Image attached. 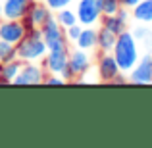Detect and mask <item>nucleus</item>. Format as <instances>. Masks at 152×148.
Returning <instances> with one entry per match:
<instances>
[{
  "label": "nucleus",
  "instance_id": "obj_1",
  "mask_svg": "<svg viewBox=\"0 0 152 148\" xmlns=\"http://www.w3.org/2000/svg\"><path fill=\"white\" fill-rule=\"evenodd\" d=\"M112 54H114L115 62H118L119 69H121L123 73H129V71L133 69V66L139 62L141 54H139L137 39L133 37V33H131V31H127V29H125L123 33H119V35H118Z\"/></svg>",
  "mask_w": 152,
  "mask_h": 148
},
{
  "label": "nucleus",
  "instance_id": "obj_2",
  "mask_svg": "<svg viewBox=\"0 0 152 148\" xmlns=\"http://www.w3.org/2000/svg\"><path fill=\"white\" fill-rule=\"evenodd\" d=\"M18 60H21L23 63L27 62H42L46 56V42L42 41V35L41 29H31L27 31V35L18 42Z\"/></svg>",
  "mask_w": 152,
  "mask_h": 148
},
{
  "label": "nucleus",
  "instance_id": "obj_3",
  "mask_svg": "<svg viewBox=\"0 0 152 148\" xmlns=\"http://www.w3.org/2000/svg\"><path fill=\"white\" fill-rule=\"evenodd\" d=\"M41 35H42V41L46 42V48L48 50H64V48H67L66 31H64V27L56 21L54 15H50V17L41 25Z\"/></svg>",
  "mask_w": 152,
  "mask_h": 148
},
{
  "label": "nucleus",
  "instance_id": "obj_4",
  "mask_svg": "<svg viewBox=\"0 0 152 148\" xmlns=\"http://www.w3.org/2000/svg\"><path fill=\"white\" fill-rule=\"evenodd\" d=\"M75 14H77V21L83 27L94 25V23L100 21L102 17V10H100V2L98 0H79L77 8H75Z\"/></svg>",
  "mask_w": 152,
  "mask_h": 148
},
{
  "label": "nucleus",
  "instance_id": "obj_5",
  "mask_svg": "<svg viewBox=\"0 0 152 148\" xmlns=\"http://www.w3.org/2000/svg\"><path fill=\"white\" fill-rule=\"evenodd\" d=\"M45 67L39 66V62H27L21 66V69H19V73L15 75L14 79V85H42V81H45Z\"/></svg>",
  "mask_w": 152,
  "mask_h": 148
},
{
  "label": "nucleus",
  "instance_id": "obj_6",
  "mask_svg": "<svg viewBox=\"0 0 152 148\" xmlns=\"http://www.w3.org/2000/svg\"><path fill=\"white\" fill-rule=\"evenodd\" d=\"M50 15H54V12H52L46 4L35 2V0H33V2H31V6H29L27 15L21 19V21H23V25L27 27V31H31V29H41V25L50 17Z\"/></svg>",
  "mask_w": 152,
  "mask_h": 148
},
{
  "label": "nucleus",
  "instance_id": "obj_7",
  "mask_svg": "<svg viewBox=\"0 0 152 148\" xmlns=\"http://www.w3.org/2000/svg\"><path fill=\"white\" fill-rule=\"evenodd\" d=\"M127 79L133 85H148V83H152V54L150 52L139 58V62L129 71Z\"/></svg>",
  "mask_w": 152,
  "mask_h": 148
},
{
  "label": "nucleus",
  "instance_id": "obj_8",
  "mask_svg": "<svg viewBox=\"0 0 152 148\" xmlns=\"http://www.w3.org/2000/svg\"><path fill=\"white\" fill-rule=\"evenodd\" d=\"M27 35V27L21 19H0V39L12 44H18Z\"/></svg>",
  "mask_w": 152,
  "mask_h": 148
},
{
  "label": "nucleus",
  "instance_id": "obj_9",
  "mask_svg": "<svg viewBox=\"0 0 152 148\" xmlns=\"http://www.w3.org/2000/svg\"><path fill=\"white\" fill-rule=\"evenodd\" d=\"M91 66H93V60H91V54L87 50L75 48V50L69 52V56H67V67H69V71L73 73L75 79H79L81 75H85L87 71L91 69Z\"/></svg>",
  "mask_w": 152,
  "mask_h": 148
},
{
  "label": "nucleus",
  "instance_id": "obj_10",
  "mask_svg": "<svg viewBox=\"0 0 152 148\" xmlns=\"http://www.w3.org/2000/svg\"><path fill=\"white\" fill-rule=\"evenodd\" d=\"M96 71H98V79L104 83H112L114 77L119 73V66L115 62L114 54L112 52H100L98 56V62H96Z\"/></svg>",
  "mask_w": 152,
  "mask_h": 148
},
{
  "label": "nucleus",
  "instance_id": "obj_11",
  "mask_svg": "<svg viewBox=\"0 0 152 148\" xmlns=\"http://www.w3.org/2000/svg\"><path fill=\"white\" fill-rule=\"evenodd\" d=\"M67 56H69V50L67 48H64V50H48L46 56H45V60H42L45 71L60 75L67 67Z\"/></svg>",
  "mask_w": 152,
  "mask_h": 148
},
{
  "label": "nucleus",
  "instance_id": "obj_12",
  "mask_svg": "<svg viewBox=\"0 0 152 148\" xmlns=\"http://www.w3.org/2000/svg\"><path fill=\"white\" fill-rule=\"evenodd\" d=\"M33 0H4L2 2V19H23L29 12Z\"/></svg>",
  "mask_w": 152,
  "mask_h": 148
},
{
  "label": "nucleus",
  "instance_id": "obj_13",
  "mask_svg": "<svg viewBox=\"0 0 152 148\" xmlns=\"http://www.w3.org/2000/svg\"><path fill=\"white\" fill-rule=\"evenodd\" d=\"M96 37H98V33H96V29H94L93 25L83 27L79 39L75 41V46H77V48H81V50L91 52V50L96 48Z\"/></svg>",
  "mask_w": 152,
  "mask_h": 148
},
{
  "label": "nucleus",
  "instance_id": "obj_14",
  "mask_svg": "<svg viewBox=\"0 0 152 148\" xmlns=\"http://www.w3.org/2000/svg\"><path fill=\"white\" fill-rule=\"evenodd\" d=\"M131 15L139 23H152V0H141L131 8Z\"/></svg>",
  "mask_w": 152,
  "mask_h": 148
},
{
  "label": "nucleus",
  "instance_id": "obj_15",
  "mask_svg": "<svg viewBox=\"0 0 152 148\" xmlns=\"http://www.w3.org/2000/svg\"><path fill=\"white\" fill-rule=\"evenodd\" d=\"M98 37H96V48L100 52H112L114 50V44H115V39H118V35L112 33L110 29H106V27L100 25V29H96Z\"/></svg>",
  "mask_w": 152,
  "mask_h": 148
},
{
  "label": "nucleus",
  "instance_id": "obj_16",
  "mask_svg": "<svg viewBox=\"0 0 152 148\" xmlns=\"http://www.w3.org/2000/svg\"><path fill=\"white\" fill-rule=\"evenodd\" d=\"M21 66H23L21 60H12V62L0 63V83H14Z\"/></svg>",
  "mask_w": 152,
  "mask_h": 148
},
{
  "label": "nucleus",
  "instance_id": "obj_17",
  "mask_svg": "<svg viewBox=\"0 0 152 148\" xmlns=\"http://www.w3.org/2000/svg\"><path fill=\"white\" fill-rule=\"evenodd\" d=\"M54 17H56V21H58L60 25L64 27V29H67L69 25H75V23H79V21H77V14H75V10H69V6L64 8V10H58Z\"/></svg>",
  "mask_w": 152,
  "mask_h": 148
},
{
  "label": "nucleus",
  "instance_id": "obj_18",
  "mask_svg": "<svg viewBox=\"0 0 152 148\" xmlns=\"http://www.w3.org/2000/svg\"><path fill=\"white\" fill-rule=\"evenodd\" d=\"M102 27H106V29H110L112 33L119 35V33H123V31L127 29V23L121 21L115 14L114 15H102Z\"/></svg>",
  "mask_w": 152,
  "mask_h": 148
},
{
  "label": "nucleus",
  "instance_id": "obj_19",
  "mask_svg": "<svg viewBox=\"0 0 152 148\" xmlns=\"http://www.w3.org/2000/svg\"><path fill=\"white\" fill-rule=\"evenodd\" d=\"M12 60H18V46L0 39V63L12 62Z\"/></svg>",
  "mask_w": 152,
  "mask_h": 148
},
{
  "label": "nucleus",
  "instance_id": "obj_20",
  "mask_svg": "<svg viewBox=\"0 0 152 148\" xmlns=\"http://www.w3.org/2000/svg\"><path fill=\"white\" fill-rule=\"evenodd\" d=\"M119 8H121L119 0H100V10H102V15H114V14H118Z\"/></svg>",
  "mask_w": 152,
  "mask_h": 148
},
{
  "label": "nucleus",
  "instance_id": "obj_21",
  "mask_svg": "<svg viewBox=\"0 0 152 148\" xmlns=\"http://www.w3.org/2000/svg\"><path fill=\"white\" fill-rule=\"evenodd\" d=\"M81 29H83L81 23H75V25H69L67 29H64V31H66V39H67V42H75V41H77L79 35H81Z\"/></svg>",
  "mask_w": 152,
  "mask_h": 148
},
{
  "label": "nucleus",
  "instance_id": "obj_22",
  "mask_svg": "<svg viewBox=\"0 0 152 148\" xmlns=\"http://www.w3.org/2000/svg\"><path fill=\"white\" fill-rule=\"evenodd\" d=\"M73 2V0H45V4L50 8L52 12H58V10H64V8H67L69 4Z\"/></svg>",
  "mask_w": 152,
  "mask_h": 148
},
{
  "label": "nucleus",
  "instance_id": "obj_23",
  "mask_svg": "<svg viewBox=\"0 0 152 148\" xmlns=\"http://www.w3.org/2000/svg\"><path fill=\"white\" fill-rule=\"evenodd\" d=\"M148 31H150L148 25H137L133 31H131V33H133V37L137 39V41H145L146 35H148Z\"/></svg>",
  "mask_w": 152,
  "mask_h": 148
},
{
  "label": "nucleus",
  "instance_id": "obj_24",
  "mask_svg": "<svg viewBox=\"0 0 152 148\" xmlns=\"http://www.w3.org/2000/svg\"><path fill=\"white\" fill-rule=\"evenodd\" d=\"M45 85H64V77L62 75H56V73H48V75H45Z\"/></svg>",
  "mask_w": 152,
  "mask_h": 148
},
{
  "label": "nucleus",
  "instance_id": "obj_25",
  "mask_svg": "<svg viewBox=\"0 0 152 148\" xmlns=\"http://www.w3.org/2000/svg\"><path fill=\"white\" fill-rule=\"evenodd\" d=\"M115 15H118V17L119 19H121V21H129V15H131V12H129V8H125V6H121V8H119V10H118V14H115Z\"/></svg>",
  "mask_w": 152,
  "mask_h": 148
},
{
  "label": "nucleus",
  "instance_id": "obj_26",
  "mask_svg": "<svg viewBox=\"0 0 152 148\" xmlns=\"http://www.w3.org/2000/svg\"><path fill=\"white\" fill-rule=\"evenodd\" d=\"M141 2V0H119V4H121V6H125V8H133V6H137V4Z\"/></svg>",
  "mask_w": 152,
  "mask_h": 148
},
{
  "label": "nucleus",
  "instance_id": "obj_27",
  "mask_svg": "<svg viewBox=\"0 0 152 148\" xmlns=\"http://www.w3.org/2000/svg\"><path fill=\"white\" fill-rule=\"evenodd\" d=\"M0 19H2V2H0Z\"/></svg>",
  "mask_w": 152,
  "mask_h": 148
}]
</instances>
